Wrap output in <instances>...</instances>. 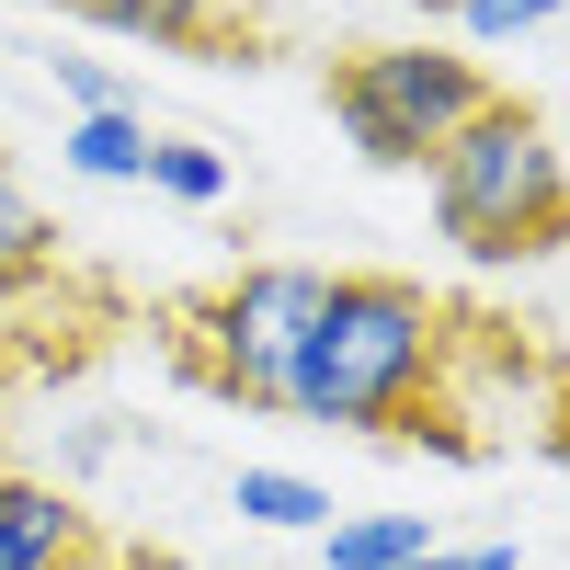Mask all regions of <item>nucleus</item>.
<instances>
[{
    "mask_svg": "<svg viewBox=\"0 0 570 570\" xmlns=\"http://www.w3.org/2000/svg\"><path fill=\"white\" fill-rule=\"evenodd\" d=\"M456 365V320L434 285L411 274H331L297 365H285V411L343 422V434H422L434 389Z\"/></svg>",
    "mask_w": 570,
    "mask_h": 570,
    "instance_id": "nucleus-1",
    "label": "nucleus"
},
{
    "mask_svg": "<svg viewBox=\"0 0 570 570\" xmlns=\"http://www.w3.org/2000/svg\"><path fill=\"white\" fill-rule=\"evenodd\" d=\"M434 228L468 263H537V252H559L570 240V149H559V126L491 91V104L434 149Z\"/></svg>",
    "mask_w": 570,
    "mask_h": 570,
    "instance_id": "nucleus-2",
    "label": "nucleus"
},
{
    "mask_svg": "<svg viewBox=\"0 0 570 570\" xmlns=\"http://www.w3.org/2000/svg\"><path fill=\"white\" fill-rule=\"evenodd\" d=\"M320 297H331V274H320V263H240L228 285H206V297L171 320V354L195 365L217 400L285 411V365H297Z\"/></svg>",
    "mask_w": 570,
    "mask_h": 570,
    "instance_id": "nucleus-3",
    "label": "nucleus"
},
{
    "mask_svg": "<svg viewBox=\"0 0 570 570\" xmlns=\"http://www.w3.org/2000/svg\"><path fill=\"white\" fill-rule=\"evenodd\" d=\"M491 104V69L456 46H354L331 69V115L376 171H434V149Z\"/></svg>",
    "mask_w": 570,
    "mask_h": 570,
    "instance_id": "nucleus-4",
    "label": "nucleus"
},
{
    "mask_svg": "<svg viewBox=\"0 0 570 570\" xmlns=\"http://www.w3.org/2000/svg\"><path fill=\"white\" fill-rule=\"evenodd\" d=\"M80 559V513L46 480H0V570H69Z\"/></svg>",
    "mask_w": 570,
    "mask_h": 570,
    "instance_id": "nucleus-5",
    "label": "nucleus"
},
{
    "mask_svg": "<svg viewBox=\"0 0 570 570\" xmlns=\"http://www.w3.org/2000/svg\"><path fill=\"white\" fill-rule=\"evenodd\" d=\"M320 548H331V570H411L422 548H445V537H434V513H331Z\"/></svg>",
    "mask_w": 570,
    "mask_h": 570,
    "instance_id": "nucleus-6",
    "label": "nucleus"
},
{
    "mask_svg": "<svg viewBox=\"0 0 570 570\" xmlns=\"http://www.w3.org/2000/svg\"><path fill=\"white\" fill-rule=\"evenodd\" d=\"M149 137H160V126L126 104V115H69L58 149H69V171H80V183H149Z\"/></svg>",
    "mask_w": 570,
    "mask_h": 570,
    "instance_id": "nucleus-7",
    "label": "nucleus"
},
{
    "mask_svg": "<svg viewBox=\"0 0 570 570\" xmlns=\"http://www.w3.org/2000/svg\"><path fill=\"white\" fill-rule=\"evenodd\" d=\"M228 513H252V525H274V537H320L331 491L297 480V468H240V480H228Z\"/></svg>",
    "mask_w": 570,
    "mask_h": 570,
    "instance_id": "nucleus-8",
    "label": "nucleus"
},
{
    "mask_svg": "<svg viewBox=\"0 0 570 570\" xmlns=\"http://www.w3.org/2000/svg\"><path fill=\"white\" fill-rule=\"evenodd\" d=\"M80 12L115 35H149V46H217L228 35V0H80Z\"/></svg>",
    "mask_w": 570,
    "mask_h": 570,
    "instance_id": "nucleus-9",
    "label": "nucleus"
},
{
    "mask_svg": "<svg viewBox=\"0 0 570 570\" xmlns=\"http://www.w3.org/2000/svg\"><path fill=\"white\" fill-rule=\"evenodd\" d=\"M46 263H58V228H46V206L23 195V171L0 160V297H23Z\"/></svg>",
    "mask_w": 570,
    "mask_h": 570,
    "instance_id": "nucleus-10",
    "label": "nucleus"
},
{
    "mask_svg": "<svg viewBox=\"0 0 570 570\" xmlns=\"http://www.w3.org/2000/svg\"><path fill=\"white\" fill-rule=\"evenodd\" d=\"M149 195H171V206H217V195H228V160L206 149V137H149Z\"/></svg>",
    "mask_w": 570,
    "mask_h": 570,
    "instance_id": "nucleus-11",
    "label": "nucleus"
},
{
    "mask_svg": "<svg viewBox=\"0 0 570 570\" xmlns=\"http://www.w3.org/2000/svg\"><path fill=\"white\" fill-rule=\"evenodd\" d=\"M456 12V35H480V46H502V35H537V23H559L570 0H445Z\"/></svg>",
    "mask_w": 570,
    "mask_h": 570,
    "instance_id": "nucleus-12",
    "label": "nucleus"
},
{
    "mask_svg": "<svg viewBox=\"0 0 570 570\" xmlns=\"http://www.w3.org/2000/svg\"><path fill=\"white\" fill-rule=\"evenodd\" d=\"M46 69H58V91H69V115H126L137 104V91L104 69V58H46Z\"/></svg>",
    "mask_w": 570,
    "mask_h": 570,
    "instance_id": "nucleus-13",
    "label": "nucleus"
},
{
    "mask_svg": "<svg viewBox=\"0 0 570 570\" xmlns=\"http://www.w3.org/2000/svg\"><path fill=\"white\" fill-rule=\"evenodd\" d=\"M411 570H525V559H513V548H422Z\"/></svg>",
    "mask_w": 570,
    "mask_h": 570,
    "instance_id": "nucleus-14",
    "label": "nucleus"
},
{
    "mask_svg": "<svg viewBox=\"0 0 570 570\" xmlns=\"http://www.w3.org/2000/svg\"><path fill=\"white\" fill-rule=\"evenodd\" d=\"M559 149H570V137H559Z\"/></svg>",
    "mask_w": 570,
    "mask_h": 570,
    "instance_id": "nucleus-15",
    "label": "nucleus"
}]
</instances>
